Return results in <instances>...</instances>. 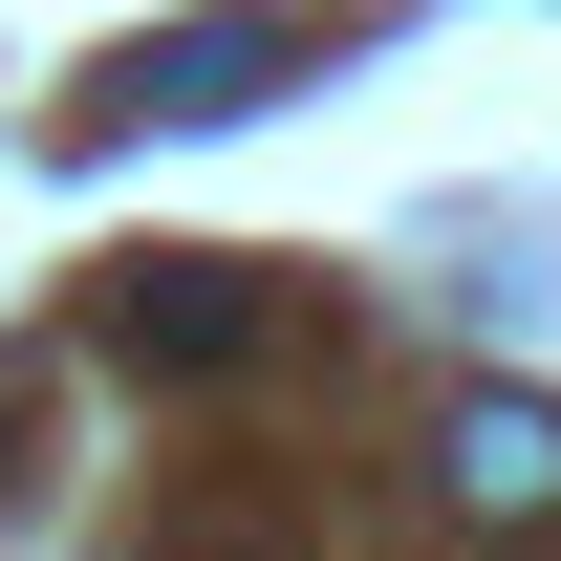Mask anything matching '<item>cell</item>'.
I'll return each instance as SVG.
<instances>
[{
	"label": "cell",
	"instance_id": "cell-3",
	"mask_svg": "<svg viewBox=\"0 0 561 561\" xmlns=\"http://www.w3.org/2000/svg\"><path fill=\"white\" fill-rule=\"evenodd\" d=\"M454 496H476V518H561V411L476 389V411H454Z\"/></svg>",
	"mask_w": 561,
	"mask_h": 561
},
{
	"label": "cell",
	"instance_id": "cell-2",
	"mask_svg": "<svg viewBox=\"0 0 561 561\" xmlns=\"http://www.w3.org/2000/svg\"><path fill=\"white\" fill-rule=\"evenodd\" d=\"M238 324H260L238 260H108V346H130V367H216Z\"/></svg>",
	"mask_w": 561,
	"mask_h": 561
},
{
	"label": "cell",
	"instance_id": "cell-1",
	"mask_svg": "<svg viewBox=\"0 0 561 561\" xmlns=\"http://www.w3.org/2000/svg\"><path fill=\"white\" fill-rule=\"evenodd\" d=\"M260 66H280V22H173V44H130V66H108V108H87V130H216Z\"/></svg>",
	"mask_w": 561,
	"mask_h": 561
}]
</instances>
